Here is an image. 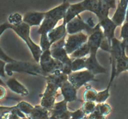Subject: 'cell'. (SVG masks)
<instances>
[{"label":"cell","mask_w":128,"mask_h":119,"mask_svg":"<svg viewBox=\"0 0 128 119\" xmlns=\"http://www.w3.org/2000/svg\"><path fill=\"white\" fill-rule=\"evenodd\" d=\"M45 79L46 81V87L41 95L40 105L50 111L54 107L55 100L58 95V90L62 84L68 80V75L59 72L48 75Z\"/></svg>","instance_id":"cell-1"},{"label":"cell","mask_w":128,"mask_h":119,"mask_svg":"<svg viewBox=\"0 0 128 119\" xmlns=\"http://www.w3.org/2000/svg\"><path fill=\"white\" fill-rule=\"evenodd\" d=\"M70 5V4L65 0L64 3L60 6L46 12L44 20L38 30V33L40 35L43 34H48L50 31L54 29L58 23L65 18Z\"/></svg>","instance_id":"cell-2"},{"label":"cell","mask_w":128,"mask_h":119,"mask_svg":"<svg viewBox=\"0 0 128 119\" xmlns=\"http://www.w3.org/2000/svg\"><path fill=\"white\" fill-rule=\"evenodd\" d=\"M5 72L8 76H12L14 72H19L26 73L34 76L45 77L39 63L26 61H16L12 63L6 64L5 66Z\"/></svg>","instance_id":"cell-3"},{"label":"cell","mask_w":128,"mask_h":119,"mask_svg":"<svg viewBox=\"0 0 128 119\" xmlns=\"http://www.w3.org/2000/svg\"><path fill=\"white\" fill-rule=\"evenodd\" d=\"M12 29H13L16 33L17 35L22 38L23 41H24L29 49L30 50V52L35 62L39 63L43 51L40 46L37 45L32 41L30 37V26L23 22L22 24L16 26H12Z\"/></svg>","instance_id":"cell-4"},{"label":"cell","mask_w":128,"mask_h":119,"mask_svg":"<svg viewBox=\"0 0 128 119\" xmlns=\"http://www.w3.org/2000/svg\"><path fill=\"white\" fill-rule=\"evenodd\" d=\"M39 64L45 77L56 72H62L64 67V65L61 62L53 58L51 56L50 49L42 52L39 61Z\"/></svg>","instance_id":"cell-5"},{"label":"cell","mask_w":128,"mask_h":119,"mask_svg":"<svg viewBox=\"0 0 128 119\" xmlns=\"http://www.w3.org/2000/svg\"><path fill=\"white\" fill-rule=\"evenodd\" d=\"M67 36L60 39V41L53 44L50 47V50L53 58L61 62L64 65V67L71 68L72 59L70 57L65 49V43Z\"/></svg>","instance_id":"cell-6"},{"label":"cell","mask_w":128,"mask_h":119,"mask_svg":"<svg viewBox=\"0 0 128 119\" xmlns=\"http://www.w3.org/2000/svg\"><path fill=\"white\" fill-rule=\"evenodd\" d=\"M68 80L77 90L89 82L98 81L95 75L87 69L72 72L68 76Z\"/></svg>","instance_id":"cell-7"},{"label":"cell","mask_w":128,"mask_h":119,"mask_svg":"<svg viewBox=\"0 0 128 119\" xmlns=\"http://www.w3.org/2000/svg\"><path fill=\"white\" fill-rule=\"evenodd\" d=\"M88 36L86 33L81 32L75 34L67 36L65 43V49L68 56L72 54L79 47L87 43Z\"/></svg>","instance_id":"cell-8"},{"label":"cell","mask_w":128,"mask_h":119,"mask_svg":"<svg viewBox=\"0 0 128 119\" xmlns=\"http://www.w3.org/2000/svg\"><path fill=\"white\" fill-rule=\"evenodd\" d=\"M66 29H67V34L68 35L77 34L84 31L88 36L94 31V29H93L89 28L86 21H84L80 15H78L70 21L67 23Z\"/></svg>","instance_id":"cell-9"},{"label":"cell","mask_w":128,"mask_h":119,"mask_svg":"<svg viewBox=\"0 0 128 119\" xmlns=\"http://www.w3.org/2000/svg\"><path fill=\"white\" fill-rule=\"evenodd\" d=\"M72 112L67 109V102L65 100L56 102L50 110V118L53 119H70Z\"/></svg>","instance_id":"cell-10"},{"label":"cell","mask_w":128,"mask_h":119,"mask_svg":"<svg viewBox=\"0 0 128 119\" xmlns=\"http://www.w3.org/2000/svg\"><path fill=\"white\" fill-rule=\"evenodd\" d=\"M86 69L89 71L94 75L107 73L106 69L102 67L98 62L97 53L89 54V56L86 59Z\"/></svg>","instance_id":"cell-11"},{"label":"cell","mask_w":128,"mask_h":119,"mask_svg":"<svg viewBox=\"0 0 128 119\" xmlns=\"http://www.w3.org/2000/svg\"><path fill=\"white\" fill-rule=\"evenodd\" d=\"M100 28L102 29L104 36L111 44L112 39L114 38V33L118 26L113 22L111 19L108 17L99 22Z\"/></svg>","instance_id":"cell-12"},{"label":"cell","mask_w":128,"mask_h":119,"mask_svg":"<svg viewBox=\"0 0 128 119\" xmlns=\"http://www.w3.org/2000/svg\"><path fill=\"white\" fill-rule=\"evenodd\" d=\"M64 100L67 103L72 102L77 100V89L70 84L68 80L62 84L60 88Z\"/></svg>","instance_id":"cell-13"},{"label":"cell","mask_w":128,"mask_h":119,"mask_svg":"<svg viewBox=\"0 0 128 119\" xmlns=\"http://www.w3.org/2000/svg\"><path fill=\"white\" fill-rule=\"evenodd\" d=\"M128 7V0H120L116 11L111 19L118 26H121L124 23Z\"/></svg>","instance_id":"cell-14"},{"label":"cell","mask_w":128,"mask_h":119,"mask_svg":"<svg viewBox=\"0 0 128 119\" xmlns=\"http://www.w3.org/2000/svg\"><path fill=\"white\" fill-rule=\"evenodd\" d=\"M45 13L41 12H29L23 18V21L30 26H40L44 21Z\"/></svg>","instance_id":"cell-15"},{"label":"cell","mask_w":128,"mask_h":119,"mask_svg":"<svg viewBox=\"0 0 128 119\" xmlns=\"http://www.w3.org/2000/svg\"><path fill=\"white\" fill-rule=\"evenodd\" d=\"M66 25H67V24L63 22L61 25L55 27L54 29H53L52 30L50 31L48 33V38L49 41L52 45L55 42L60 41V39H62L67 35Z\"/></svg>","instance_id":"cell-16"},{"label":"cell","mask_w":128,"mask_h":119,"mask_svg":"<svg viewBox=\"0 0 128 119\" xmlns=\"http://www.w3.org/2000/svg\"><path fill=\"white\" fill-rule=\"evenodd\" d=\"M6 87H8L12 91L23 97H26L29 95V91L25 87L24 85L21 84L15 78H11L7 80L6 83Z\"/></svg>","instance_id":"cell-17"},{"label":"cell","mask_w":128,"mask_h":119,"mask_svg":"<svg viewBox=\"0 0 128 119\" xmlns=\"http://www.w3.org/2000/svg\"><path fill=\"white\" fill-rule=\"evenodd\" d=\"M84 11H85V10L82 2L75 4H70L67 9L65 18H64V22L67 24Z\"/></svg>","instance_id":"cell-18"},{"label":"cell","mask_w":128,"mask_h":119,"mask_svg":"<svg viewBox=\"0 0 128 119\" xmlns=\"http://www.w3.org/2000/svg\"><path fill=\"white\" fill-rule=\"evenodd\" d=\"M50 111L41 105H35L30 115V119H50Z\"/></svg>","instance_id":"cell-19"},{"label":"cell","mask_w":128,"mask_h":119,"mask_svg":"<svg viewBox=\"0 0 128 119\" xmlns=\"http://www.w3.org/2000/svg\"><path fill=\"white\" fill-rule=\"evenodd\" d=\"M128 57L126 53H124L120 57L116 60V77H118L120 73L127 71L128 67Z\"/></svg>","instance_id":"cell-20"},{"label":"cell","mask_w":128,"mask_h":119,"mask_svg":"<svg viewBox=\"0 0 128 119\" xmlns=\"http://www.w3.org/2000/svg\"><path fill=\"white\" fill-rule=\"evenodd\" d=\"M98 92L92 88L90 85H87L83 93V100L84 102H96Z\"/></svg>","instance_id":"cell-21"},{"label":"cell","mask_w":128,"mask_h":119,"mask_svg":"<svg viewBox=\"0 0 128 119\" xmlns=\"http://www.w3.org/2000/svg\"><path fill=\"white\" fill-rule=\"evenodd\" d=\"M90 54V47L88 44L86 43L81 46L80 47L76 50L72 54L70 55V57L71 59H78L86 57L87 55Z\"/></svg>","instance_id":"cell-22"},{"label":"cell","mask_w":128,"mask_h":119,"mask_svg":"<svg viewBox=\"0 0 128 119\" xmlns=\"http://www.w3.org/2000/svg\"><path fill=\"white\" fill-rule=\"evenodd\" d=\"M86 59H87V57H86L83 58L74 59L72 60L70 66L72 72H75L82 71L84 69H86Z\"/></svg>","instance_id":"cell-23"},{"label":"cell","mask_w":128,"mask_h":119,"mask_svg":"<svg viewBox=\"0 0 128 119\" xmlns=\"http://www.w3.org/2000/svg\"><path fill=\"white\" fill-rule=\"evenodd\" d=\"M16 106L18 110L24 114L28 118L29 117L30 115L34 109V107L33 105L25 101L20 102Z\"/></svg>","instance_id":"cell-24"},{"label":"cell","mask_w":128,"mask_h":119,"mask_svg":"<svg viewBox=\"0 0 128 119\" xmlns=\"http://www.w3.org/2000/svg\"><path fill=\"white\" fill-rule=\"evenodd\" d=\"M96 103L94 102H84L82 103L81 106V110H82L84 114L88 116L96 110Z\"/></svg>","instance_id":"cell-25"},{"label":"cell","mask_w":128,"mask_h":119,"mask_svg":"<svg viewBox=\"0 0 128 119\" xmlns=\"http://www.w3.org/2000/svg\"><path fill=\"white\" fill-rule=\"evenodd\" d=\"M96 110L99 112L102 115L107 117L112 112V108L110 105L107 103H100L96 104Z\"/></svg>","instance_id":"cell-26"},{"label":"cell","mask_w":128,"mask_h":119,"mask_svg":"<svg viewBox=\"0 0 128 119\" xmlns=\"http://www.w3.org/2000/svg\"><path fill=\"white\" fill-rule=\"evenodd\" d=\"M8 21H9V24H10L12 26H16L21 24L23 22V17L18 13L12 14L8 18Z\"/></svg>","instance_id":"cell-27"},{"label":"cell","mask_w":128,"mask_h":119,"mask_svg":"<svg viewBox=\"0 0 128 119\" xmlns=\"http://www.w3.org/2000/svg\"><path fill=\"white\" fill-rule=\"evenodd\" d=\"M109 89H104V90L102 91L98 92V96H97V99H96V104H100V103H104L106 102L107 99L110 96V94H109Z\"/></svg>","instance_id":"cell-28"},{"label":"cell","mask_w":128,"mask_h":119,"mask_svg":"<svg viewBox=\"0 0 128 119\" xmlns=\"http://www.w3.org/2000/svg\"><path fill=\"white\" fill-rule=\"evenodd\" d=\"M52 44H50V41L48 38L47 34H41L40 37V46L41 47L42 51H46L50 49Z\"/></svg>","instance_id":"cell-29"},{"label":"cell","mask_w":128,"mask_h":119,"mask_svg":"<svg viewBox=\"0 0 128 119\" xmlns=\"http://www.w3.org/2000/svg\"><path fill=\"white\" fill-rule=\"evenodd\" d=\"M120 38L122 41L128 40V22L125 21L122 24L120 31Z\"/></svg>","instance_id":"cell-30"},{"label":"cell","mask_w":128,"mask_h":119,"mask_svg":"<svg viewBox=\"0 0 128 119\" xmlns=\"http://www.w3.org/2000/svg\"><path fill=\"white\" fill-rule=\"evenodd\" d=\"M0 59L5 62L6 64L12 63V62H14L16 61V60H14L13 59L11 58L8 55L6 54L4 52V51L1 48H0Z\"/></svg>","instance_id":"cell-31"},{"label":"cell","mask_w":128,"mask_h":119,"mask_svg":"<svg viewBox=\"0 0 128 119\" xmlns=\"http://www.w3.org/2000/svg\"><path fill=\"white\" fill-rule=\"evenodd\" d=\"M87 115H85L84 113L82 112V110L80 109L76 110L75 112H72V117H71L70 119H83Z\"/></svg>","instance_id":"cell-32"},{"label":"cell","mask_w":128,"mask_h":119,"mask_svg":"<svg viewBox=\"0 0 128 119\" xmlns=\"http://www.w3.org/2000/svg\"><path fill=\"white\" fill-rule=\"evenodd\" d=\"M89 119H107V117L102 115L101 114L95 110L94 112L88 115Z\"/></svg>","instance_id":"cell-33"},{"label":"cell","mask_w":128,"mask_h":119,"mask_svg":"<svg viewBox=\"0 0 128 119\" xmlns=\"http://www.w3.org/2000/svg\"><path fill=\"white\" fill-rule=\"evenodd\" d=\"M6 63L2 60L0 59V77H6V72H5V66Z\"/></svg>","instance_id":"cell-34"},{"label":"cell","mask_w":128,"mask_h":119,"mask_svg":"<svg viewBox=\"0 0 128 119\" xmlns=\"http://www.w3.org/2000/svg\"><path fill=\"white\" fill-rule=\"evenodd\" d=\"M12 26L9 23H4V24L0 25V36L6 29H12Z\"/></svg>","instance_id":"cell-35"},{"label":"cell","mask_w":128,"mask_h":119,"mask_svg":"<svg viewBox=\"0 0 128 119\" xmlns=\"http://www.w3.org/2000/svg\"><path fill=\"white\" fill-rule=\"evenodd\" d=\"M7 92L4 87L0 85V100L4 99L5 97L6 96Z\"/></svg>","instance_id":"cell-36"},{"label":"cell","mask_w":128,"mask_h":119,"mask_svg":"<svg viewBox=\"0 0 128 119\" xmlns=\"http://www.w3.org/2000/svg\"><path fill=\"white\" fill-rule=\"evenodd\" d=\"M12 107H3V106H0V116L3 114V113H4V112L6 111V110H10V109H12Z\"/></svg>","instance_id":"cell-37"},{"label":"cell","mask_w":128,"mask_h":119,"mask_svg":"<svg viewBox=\"0 0 128 119\" xmlns=\"http://www.w3.org/2000/svg\"><path fill=\"white\" fill-rule=\"evenodd\" d=\"M122 42L124 47H125L126 54L128 57V40H127V41H122Z\"/></svg>","instance_id":"cell-38"},{"label":"cell","mask_w":128,"mask_h":119,"mask_svg":"<svg viewBox=\"0 0 128 119\" xmlns=\"http://www.w3.org/2000/svg\"><path fill=\"white\" fill-rule=\"evenodd\" d=\"M83 119H89V118H88V116H86Z\"/></svg>","instance_id":"cell-39"},{"label":"cell","mask_w":128,"mask_h":119,"mask_svg":"<svg viewBox=\"0 0 128 119\" xmlns=\"http://www.w3.org/2000/svg\"><path fill=\"white\" fill-rule=\"evenodd\" d=\"M28 119V117H24V118H22V119Z\"/></svg>","instance_id":"cell-40"},{"label":"cell","mask_w":128,"mask_h":119,"mask_svg":"<svg viewBox=\"0 0 128 119\" xmlns=\"http://www.w3.org/2000/svg\"><path fill=\"white\" fill-rule=\"evenodd\" d=\"M127 71H128V67H127Z\"/></svg>","instance_id":"cell-41"},{"label":"cell","mask_w":128,"mask_h":119,"mask_svg":"<svg viewBox=\"0 0 128 119\" xmlns=\"http://www.w3.org/2000/svg\"><path fill=\"white\" fill-rule=\"evenodd\" d=\"M50 119H51V118H50Z\"/></svg>","instance_id":"cell-42"}]
</instances>
